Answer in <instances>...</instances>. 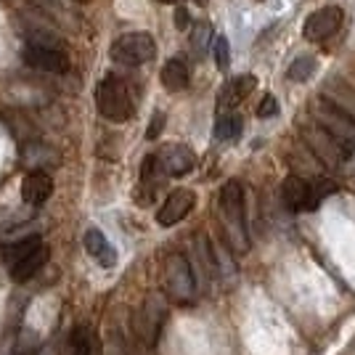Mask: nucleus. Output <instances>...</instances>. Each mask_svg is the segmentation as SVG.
Returning <instances> with one entry per match:
<instances>
[{
  "label": "nucleus",
  "instance_id": "obj_4",
  "mask_svg": "<svg viewBox=\"0 0 355 355\" xmlns=\"http://www.w3.org/2000/svg\"><path fill=\"white\" fill-rule=\"evenodd\" d=\"M164 289L173 302L178 305H191L199 295V284L193 279V268L186 254L173 252L164 260Z\"/></svg>",
  "mask_w": 355,
  "mask_h": 355
},
{
  "label": "nucleus",
  "instance_id": "obj_1",
  "mask_svg": "<svg viewBox=\"0 0 355 355\" xmlns=\"http://www.w3.org/2000/svg\"><path fill=\"white\" fill-rule=\"evenodd\" d=\"M223 228L228 247L234 252L250 250V228H247V212H244V189L239 180H228L218 193Z\"/></svg>",
  "mask_w": 355,
  "mask_h": 355
},
{
  "label": "nucleus",
  "instance_id": "obj_26",
  "mask_svg": "<svg viewBox=\"0 0 355 355\" xmlns=\"http://www.w3.org/2000/svg\"><path fill=\"white\" fill-rule=\"evenodd\" d=\"M162 122H164L162 114H157V117L151 119V128L146 130V138H157V135H159V130H162Z\"/></svg>",
  "mask_w": 355,
  "mask_h": 355
},
{
  "label": "nucleus",
  "instance_id": "obj_18",
  "mask_svg": "<svg viewBox=\"0 0 355 355\" xmlns=\"http://www.w3.org/2000/svg\"><path fill=\"white\" fill-rule=\"evenodd\" d=\"M162 85L170 93H178L189 85V67L180 59H170L162 67Z\"/></svg>",
  "mask_w": 355,
  "mask_h": 355
},
{
  "label": "nucleus",
  "instance_id": "obj_20",
  "mask_svg": "<svg viewBox=\"0 0 355 355\" xmlns=\"http://www.w3.org/2000/svg\"><path fill=\"white\" fill-rule=\"evenodd\" d=\"M37 244H43V239L40 236H24V239H16L11 244H3V260H6V266L11 268L16 260H21L27 252H32Z\"/></svg>",
  "mask_w": 355,
  "mask_h": 355
},
{
  "label": "nucleus",
  "instance_id": "obj_11",
  "mask_svg": "<svg viewBox=\"0 0 355 355\" xmlns=\"http://www.w3.org/2000/svg\"><path fill=\"white\" fill-rule=\"evenodd\" d=\"M157 164H159L162 175L180 178V175H186V173H191L193 164H196V157H193V151L189 146H183V144H170V146H164L162 151L157 154Z\"/></svg>",
  "mask_w": 355,
  "mask_h": 355
},
{
  "label": "nucleus",
  "instance_id": "obj_28",
  "mask_svg": "<svg viewBox=\"0 0 355 355\" xmlns=\"http://www.w3.org/2000/svg\"><path fill=\"white\" fill-rule=\"evenodd\" d=\"M159 3H173V6H178V3H183V0H159Z\"/></svg>",
  "mask_w": 355,
  "mask_h": 355
},
{
  "label": "nucleus",
  "instance_id": "obj_13",
  "mask_svg": "<svg viewBox=\"0 0 355 355\" xmlns=\"http://www.w3.org/2000/svg\"><path fill=\"white\" fill-rule=\"evenodd\" d=\"M51 193H53V178L48 175L43 167L30 170L24 183H21V199L30 207H43L45 202L51 199Z\"/></svg>",
  "mask_w": 355,
  "mask_h": 355
},
{
  "label": "nucleus",
  "instance_id": "obj_21",
  "mask_svg": "<svg viewBox=\"0 0 355 355\" xmlns=\"http://www.w3.org/2000/svg\"><path fill=\"white\" fill-rule=\"evenodd\" d=\"M315 59L313 56H300V59L292 61V67H289V80H295V83H305V80H311L313 74H315Z\"/></svg>",
  "mask_w": 355,
  "mask_h": 355
},
{
  "label": "nucleus",
  "instance_id": "obj_24",
  "mask_svg": "<svg viewBox=\"0 0 355 355\" xmlns=\"http://www.w3.org/2000/svg\"><path fill=\"white\" fill-rule=\"evenodd\" d=\"M72 355H90V342L88 334L83 329L74 331V340H72Z\"/></svg>",
  "mask_w": 355,
  "mask_h": 355
},
{
  "label": "nucleus",
  "instance_id": "obj_2",
  "mask_svg": "<svg viewBox=\"0 0 355 355\" xmlns=\"http://www.w3.org/2000/svg\"><path fill=\"white\" fill-rule=\"evenodd\" d=\"M337 191V186L324 175H300L292 173L282 183V202L286 209L292 212H313L324 202L329 193Z\"/></svg>",
  "mask_w": 355,
  "mask_h": 355
},
{
  "label": "nucleus",
  "instance_id": "obj_29",
  "mask_svg": "<svg viewBox=\"0 0 355 355\" xmlns=\"http://www.w3.org/2000/svg\"><path fill=\"white\" fill-rule=\"evenodd\" d=\"M77 3H88V0H77Z\"/></svg>",
  "mask_w": 355,
  "mask_h": 355
},
{
  "label": "nucleus",
  "instance_id": "obj_27",
  "mask_svg": "<svg viewBox=\"0 0 355 355\" xmlns=\"http://www.w3.org/2000/svg\"><path fill=\"white\" fill-rule=\"evenodd\" d=\"M175 27L178 30H186L189 27V11L186 8H178L175 11Z\"/></svg>",
  "mask_w": 355,
  "mask_h": 355
},
{
  "label": "nucleus",
  "instance_id": "obj_3",
  "mask_svg": "<svg viewBox=\"0 0 355 355\" xmlns=\"http://www.w3.org/2000/svg\"><path fill=\"white\" fill-rule=\"evenodd\" d=\"M96 106L98 114L109 122H128L133 117V96L128 83L117 74H106L96 88Z\"/></svg>",
  "mask_w": 355,
  "mask_h": 355
},
{
  "label": "nucleus",
  "instance_id": "obj_12",
  "mask_svg": "<svg viewBox=\"0 0 355 355\" xmlns=\"http://www.w3.org/2000/svg\"><path fill=\"white\" fill-rule=\"evenodd\" d=\"M193 205H196V196H193L191 189H175V191L164 199V205L157 212V223L162 228H170V225L183 220L193 209Z\"/></svg>",
  "mask_w": 355,
  "mask_h": 355
},
{
  "label": "nucleus",
  "instance_id": "obj_19",
  "mask_svg": "<svg viewBox=\"0 0 355 355\" xmlns=\"http://www.w3.org/2000/svg\"><path fill=\"white\" fill-rule=\"evenodd\" d=\"M241 128H244V122L234 109L231 112H218V122H215V138L218 141H234L241 135Z\"/></svg>",
  "mask_w": 355,
  "mask_h": 355
},
{
  "label": "nucleus",
  "instance_id": "obj_9",
  "mask_svg": "<svg viewBox=\"0 0 355 355\" xmlns=\"http://www.w3.org/2000/svg\"><path fill=\"white\" fill-rule=\"evenodd\" d=\"M340 27H342V8L326 6V8H318L315 14H311L305 19L302 35H305L308 43H324V40H329Z\"/></svg>",
  "mask_w": 355,
  "mask_h": 355
},
{
  "label": "nucleus",
  "instance_id": "obj_22",
  "mask_svg": "<svg viewBox=\"0 0 355 355\" xmlns=\"http://www.w3.org/2000/svg\"><path fill=\"white\" fill-rule=\"evenodd\" d=\"M191 43L193 48L199 51V53H205L209 45H212V27H209L207 21H199L191 32Z\"/></svg>",
  "mask_w": 355,
  "mask_h": 355
},
{
  "label": "nucleus",
  "instance_id": "obj_17",
  "mask_svg": "<svg viewBox=\"0 0 355 355\" xmlns=\"http://www.w3.org/2000/svg\"><path fill=\"white\" fill-rule=\"evenodd\" d=\"M45 260H48V247H45V244H37V247L32 252H27L21 260H16L8 270H11L14 282H30L37 270H43Z\"/></svg>",
  "mask_w": 355,
  "mask_h": 355
},
{
  "label": "nucleus",
  "instance_id": "obj_8",
  "mask_svg": "<svg viewBox=\"0 0 355 355\" xmlns=\"http://www.w3.org/2000/svg\"><path fill=\"white\" fill-rule=\"evenodd\" d=\"M157 56V43L148 32H130L122 35L117 43L112 45V59L125 67H141Z\"/></svg>",
  "mask_w": 355,
  "mask_h": 355
},
{
  "label": "nucleus",
  "instance_id": "obj_6",
  "mask_svg": "<svg viewBox=\"0 0 355 355\" xmlns=\"http://www.w3.org/2000/svg\"><path fill=\"white\" fill-rule=\"evenodd\" d=\"M164 318H167V305H164V297L148 295L146 300L141 302V308L135 311V321H133L135 334H138V340L144 342V347H148V350H151V347L157 345L159 334H162Z\"/></svg>",
  "mask_w": 355,
  "mask_h": 355
},
{
  "label": "nucleus",
  "instance_id": "obj_7",
  "mask_svg": "<svg viewBox=\"0 0 355 355\" xmlns=\"http://www.w3.org/2000/svg\"><path fill=\"white\" fill-rule=\"evenodd\" d=\"M302 138H305V144L311 148V154L318 159V164H324L329 170H340L345 159H347V151L326 133L318 122H308L302 128Z\"/></svg>",
  "mask_w": 355,
  "mask_h": 355
},
{
  "label": "nucleus",
  "instance_id": "obj_23",
  "mask_svg": "<svg viewBox=\"0 0 355 355\" xmlns=\"http://www.w3.org/2000/svg\"><path fill=\"white\" fill-rule=\"evenodd\" d=\"M212 53H215V64L218 69H228L231 64V48H228V40L225 37H212Z\"/></svg>",
  "mask_w": 355,
  "mask_h": 355
},
{
  "label": "nucleus",
  "instance_id": "obj_5",
  "mask_svg": "<svg viewBox=\"0 0 355 355\" xmlns=\"http://www.w3.org/2000/svg\"><path fill=\"white\" fill-rule=\"evenodd\" d=\"M311 114H313V122H318V125H321L326 133L331 135L347 154L355 151V119H350L334 104H329L326 98L313 101Z\"/></svg>",
  "mask_w": 355,
  "mask_h": 355
},
{
  "label": "nucleus",
  "instance_id": "obj_10",
  "mask_svg": "<svg viewBox=\"0 0 355 355\" xmlns=\"http://www.w3.org/2000/svg\"><path fill=\"white\" fill-rule=\"evenodd\" d=\"M24 61L32 69H40L48 74H64L69 69V59L61 48H51V45H27L24 48Z\"/></svg>",
  "mask_w": 355,
  "mask_h": 355
},
{
  "label": "nucleus",
  "instance_id": "obj_14",
  "mask_svg": "<svg viewBox=\"0 0 355 355\" xmlns=\"http://www.w3.org/2000/svg\"><path fill=\"white\" fill-rule=\"evenodd\" d=\"M254 83L257 80L252 74H239L234 80H228L220 93H218V112H231L236 104H241L254 90Z\"/></svg>",
  "mask_w": 355,
  "mask_h": 355
},
{
  "label": "nucleus",
  "instance_id": "obj_15",
  "mask_svg": "<svg viewBox=\"0 0 355 355\" xmlns=\"http://www.w3.org/2000/svg\"><path fill=\"white\" fill-rule=\"evenodd\" d=\"M324 98L329 104H334L337 109H342L350 119H355V88L347 85L345 80H329L324 88Z\"/></svg>",
  "mask_w": 355,
  "mask_h": 355
},
{
  "label": "nucleus",
  "instance_id": "obj_16",
  "mask_svg": "<svg viewBox=\"0 0 355 355\" xmlns=\"http://www.w3.org/2000/svg\"><path fill=\"white\" fill-rule=\"evenodd\" d=\"M85 250H88V254L101 268L117 266V250H114V247L109 244V239H106L101 231H96V228H90L88 234H85Z\"/></svg>",
  "mask_w": 355,
  "mask_h": 355
},
{
  "label": "nucleus",
  "instance_id": "obj_25",
  "mask_svg": "<svg viewBox=\"0 0 355 355\" xmlns=\"http://www.w3.org/2000/svg\"><path fill=\"white\" fill-rule=\"evenodd\" d=\"M279 114V104H276V98L273 96H266L260 106H257V117L260 119H268V117H276Z\"/></svg>",
  "mask_w": 355,
  "mask_h": 355
}]
</instances>
